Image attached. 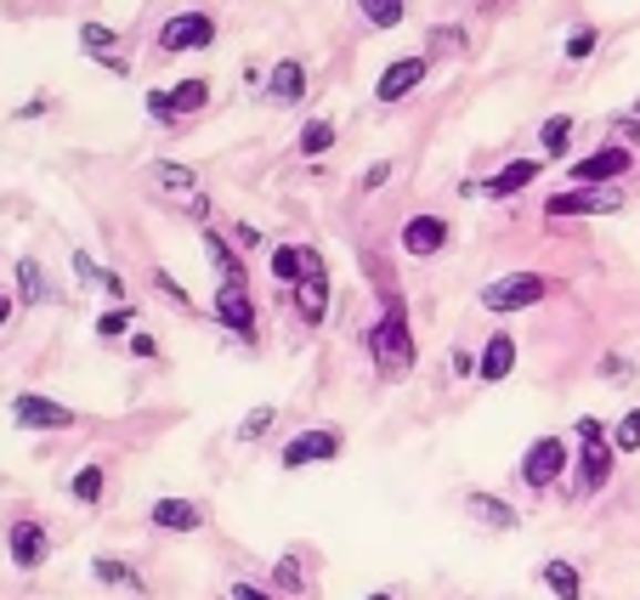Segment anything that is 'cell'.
<instances>
[{
	"instance_id": "1",
	"label": "cell",
	"mask_w": 640,
	"mask_h": 600,
	"mask_svg": "<svg viewBox=\"0 0 640 600\" xmlns=\"http://www.w3.org/2000/svg\"><path fill=\"white\" fill-rule=\"evenodd\" d=\"M578 493H601L607 482H612V459H618V447H612V436H607V425L596 420V414H578Z\"/></svg>"
},
{
	"instance_id": "2",
	"label": "cell",
	"mask_w": 640,
	"mask_h": 600,
	"mask_svg": "<svg viewBox=\"0 0 640 600\" xmlns=\"http://www.w3.org/2000/svg\"><path fill=\"white\" fill-rule=\"evenodd\" d=\"M363 345H369V358H374V369L380 374H391V380H398V374H409L414 369V334H409V318L398 312V307H391L369 334H363Z\"/></svg>"
},
{
	"instance_id": "3",
	"label": "cell",
	"mask_w": 640,
	"mask_h": 600,
	"mask_svg": "<svg viewBox=\"0 0 640 600\" xmlns=\"http://www.w3.org/2000/svg\"><path fill=\"white\" fill-rule=\"evenodd\" d=\"M550 294V278L545 272H505L494 283H482V307L487 312H527Z\"/></svg>"
},
{
	"instance_id": "4",
	"label": "cell",
	"mask_w": 640,
	"mask_h": 600,
	"mask_svg": "<svg viewBox=\"0 0 640 600\" xmlns=\"http://www.w3.org/2000/svg\"><path fill=\"white\" fill-rule=\"evenodd\" d=\"M561 470H567V442H561V436H538V442L527 447V459H522V482H527L533 493H545V487L561 482Z\"/></svg>"
},
{
	"instance_id": "5",
	"label": "cell",
	"mask_w": 640,
	"mask_h": 600,
	"mask_svg": "<svg viewBox=\"0 0 640 600\" xmlns=\"http://www.w3.org/2000/svg\"><path fill=\"white\" fill-rule=\"evenodd\" d=\"M629 170H634V154L618 142V147H601V154L578 159L567 176H572V187H612V182H623Z\"/></svg>"
},
{
	"instance_id": "6",
	"label": "cell",
	"mask_w": 640,
	"mask_h": 600,
	"mask_svg": "<svg viewBox=\"0 0 640 600\" xmlns=\"http://www.w3.org/2000/svg\"><path fill=\"white\" fill-rule=\"evenodd\" d=\"M545 210L550 216H612V210H623V193L618 187H567Z\"/></svg>"
},
{
	"instance_id": "7",
	"label": "cell",
	"mask_w": 640,
	"mask_h": 600,
	"mask_svg": "<svg viewBox=\"0 0 640 600\" xmlns=\"http://www.w3.org/2000/svg\"><path fill=\"white\" fill-rule=\"evenodd\" d=\"M329 459H340V431H301L278 454L283 470H307V465H329Z\"/></svg>"
},
{
	"instance_id": "8",
	"label": "cell",
	"mask_w": 640,
	"mask_h": 600,
	"mask_svg": "<svg viewBox=\"0 0 640 600\" xmlns=\"http://www.w3.org/2000/svg\"><path fill=\"white\" fill-rule=\"evenodd\" d=\"M12 420H18L23 431H69L80 414H74V408H63V403H52V396H34V391H23L18 403H12Z\"/></svg>"
},
{
	"instance_id": "9",
	"label": "cell",
	"mask_w": 640,
	"mask_h": 600,
	"mask_svg": "<svg viewBox=\"0 0 640 600\" xmlns=\"http://www.w3.org/2000/svg\"><path fill=\"white\" fill-rule=\"evenodd\" d=\"M216 323L238 340H256V300L250 289H233V283H216Z\"/></svg>"
},
{
	"instance_id": "10",
	"label": "cell",
	"mask_w": 640,
	"mask_h": 600,
	"mask_svg": "<svg viewBox=\"0 0 640 600\" xmlns=\"http://www.w3.org/2000/svg\"><path fill=\"white\" fill-rule=\"evenodd\" d=\"M210 40H216V23L205 12H182L159 29V52H205Z\"/></svg>"
},
{
	"instance_id": "11",
	"label": "cell",
	"mask_w": 640,
	"mask_h": 600,
	"mask_svg": "<svg viewBox=\"0 0 640 600\" xmlns=\"http://www.w3.org/2000/svg\"><path fill=\"white\" fill-rule=\"evenodd\" d=\"M448 238H454V227L442 216H409L403 221V249H409V256H442Z\"/></svg>"
},
{
	"instance_id": "12",
	"label": "cell",
	"mask_w": 640,
	"mask_h": 600,
	"mask_svg": "<svg viewBox=\"0 0 640 600\" xmlns=\"http://www.w3.org/2000/svg\"><path fill=\"white\" fill-rule=\"evenodd\" d=\"M199 238H205V256H210V267H216V283L250 289V272H244V256H238V244H227L216 227H205Z\"/></svg>"
},
{
	"instance_id": "13",
	"label": "cell",
	"mask_w": 640,
	"mask_h": 600,
	"mask_svg": "<svg viewBox=\"0 0 640 600\" xmlns=\"http://www.w3.org/2000/svg\"><path fill=\"white\" fill-rule=\"evenodd\" d=\"M425 69H431L425 58H398V63H391V69L374 80V96H380V103H403L409 91H420Z\"/></svg>"
},
{
	"instance_id": "14",
	"label": "cell",
	"mask_w": 640,
	"mask_h": 600,
	"mask_svg": "<svg viewBox=\"0 0 640 600\" xmlns=\"http://www.w3.org/2000/svg\"><path fill=\"white\" fill-rule=\"evenodd\" d=\"M147 521H154L159 532H199L205 510L193 505V498H154V505H147Z\"/></svg>"
},
{
	"instance_id": "15",
	"label": "cell",
	"mask_w": 640,
	"mask_h": 600,
	"mask_svg": "<svg viewBox=\"0 0 640 600\" xmlns=\"http://www.w3.org/2000/svg\"><path fill=\"white\" fill-rule=\"evenodd\" d=\"M7 544H12V561H18L23 572H34L45 556H52V538H45V527H40V521H29V516H23V521H12V538H7Z\"/></svg>"
},
{
	"instance_id": "16",
	"label": "cell",
	"mask_w": 640,
	"mask_h": 600,
	"mask_svg": "<svg viewBox=\"0 0 640 600\" xmlns=\"http://www.w3.org/2000/svg\"><path fill=\"white\" fill-rule=\"evenodd\" d=\"M318 267H323V256H318V249H307V244H278L272 249V278L289 283V289L301 283L307 272H318Z\"/></svg>"
},
{
	"instance_id": "17",
	"label": "cell",
	"mask_w": 640,
	"mask_h": 600,
	"mask_svg": "<svg viewBox=\"0 0 640 600\" xmlns=\"http://www.w3.org/2000/svg\"><path fill=\"white\" fill-rule=\"evenodd\" d=\"M295 312H301V323L329 318V267H318V272H307L301 283H295Z\"/></svg>"
},
{
	"instance_id": "18",
	"label": "cell",
	"mask_w": 640,
	"mask_h": 600,
	"mask_svg": "<svg viewBox=\"0 0 640 600\" xmlns=\"http://www.w3.org/2000/svg\"><path fill=\"white\" fill-rule=\"evenodd\" d=\"M267 96L278 108H295L307 96V69L295 63V58H283V63H272V74H267Z\"/></svg>"
},
{
	"instance_id": "19",
	"label": "cell",
	"mask_w": 640,
	"mask_h": 600,
	"mask_svg": "<svg viewBox=\"0 0 640 600\" xmlns=\"http://www.w3.org/2000/svg\"><path fill=\"white\" fill-rule=\"evenodd\" d=\"M476 374H482L487 385H499V380H510V374H516V340H510L505 329H499L494 340H487V352H482Z\"/></svg>"
},
{
	"instance_id": "20",
	"label": "cell",
	"mask_w": 640,
	"mask_h": 600,
	"mask_svg": "<svg viewBox=\"0 0 640 600\" xmlns=\"http://www.w3.org/2000/svg\"><path fill=\"white\" fill-rule=\"evenodd\" d=\"M465 516L482 521V527H499V532H510V527L522 521L505 498H494V493H465Z\"/></svg>"
},
{
	"instance_id": "21",
	"label": "cell",
	"mask_w": 640,
	"mask_h": 600,
	"mask_svg": "<svg viewBox=\"0 0 640 600\" xmlns=\"http://www.w3.org/2000/svg\"><path fill=\"white\" fill-rule=\"evenodd\" d=\"M538 170H545L538 159H510V165H505L494 182H482V193H487V198H516L527 182H538Z\"/></svg>"
},
{
	"instance_id": "22",
	"label": "cell",
	"mask_w": 640,
	"mask_h": 600,
	"mask_svg": "<svg viewBox=\"0 0 640 600\" xmlns=\"http://www.w3.org/2000/svg\"><path fill=\"white\" fill-rule=\"evenodd\" d=\"M538 583H545L556 600H584V578H578V567L561 561V556H550L545 567H538Z\"/></svg>"
},
{
	"instance_id": "23",
	"label": "cell",
	"mask_w": 640,
	"mask_h": 600,
	"mask_svg": "<svg viewBox=\"0 0 640 600\" xmlns=\"http://www.w3.org/2000/svg\"><path fill=\"white\" fill-rule=\"evenodd\" d=\"M147 182H154V187H165V193H176L182 205H187L193 193H199V176H193L187 165H176V159H154V165H147Z\"/></svg>"
},
{
	"instance_id": "24",
	"label": "cell",
	"mask_w": 640,
	"mask_h": 600,
	"mask_svg": "<svg viewBox=\"0 0 640 600\" xmlns=\"http://www.w3.org/2000/svg\"><path fill=\"white\" fill-rule=\"evenodd\" d=\"M165 96H171V114H176V120H182V114H199V108L210 103V80H182V85H171Z\"/></svg>"
},
{
	"instance_id": "25",
	"label": "cell",
	"mask_w": 640,
	"mask_h": 600,
	"mask_svg": "<svg viewBox=\"0 0 640 600\" xmlns=\"http://www.w3.org/2000/svg\"><path fill=\"white\" fill-rule=\"evenodd\" d=\"M103 487H109V470H103V465H80L74 482H69V493L80 498V505H96V498H103Z\"/></svg>"
},
{
	"instance_id": "26",
	"label": "cell",
	"mask_w": 640,
	"mask_h": 600,
	"mask_svg": "<svg viewBox=\"0 0 640 600\" xmlns=\"http://www.w3.org/2000/svg\"><path fill=\"white\" fill-rule=\"evenodd\" d=\"M295 147H301L307 159L329 154V147H334V120H307V125H301V142H295Z\"/></svg>"
},
{
	"instance_id": "27",
	"label": "cell",
	"mask_w": 640,
	"mask_h": 600,
	"mask_svg": "<svg viewBox=\"0 0 640 600\" xmlns=\"http://www.w3.org/2000/svg\"><path fill=\"white\" fill-rule=\"evenodd\" d=\"M567 136H572V114H550L545 131H538V142H545V159H561V154H567Z\"/></svg>"
},
{
	"instance_id": "28",
	"label": "cell",
	"mask_w": 640,
	"mask_h": 600,
	"mask_svg": "<svg viewBox=\"0 0 640 600\" xmlns=\"http://www.w3.org/2000/svg\"><path fill=\"white\" fill-rule=\"evenodd\" d=\"M358 7H363V18H369L374 29H398L403 12H409V0H358Z\"/></svg>"
},
{
	"instance_id": "29",
	"label": "cell",
	"mask_w": 640,
	"mask_h": 600,
	"mask_svg": "<svg viewBox=\"0 0 640 600\" xmlns=\"http://www.w3.org/2000/svg\"><path fill=\"white\" fill-rule=\"evenodd\" d=\"M18 294H23V307H40L45 300V272H40V261H18Z\"/></svg>"
},
{
	"instance_id": "30",
	"label": "cell",
	"mask_w": 640,
	"mask_h": 600,
	"mask_svg": "<svg viewBox=\"0 0 640 600\" xmlns=\"http://www.w3.org/2000/svg\"><path fill=\"white\" fill-rule=\"evenodd\" d=\"M91 572H96V583H114V589H136V594H142V578H136L125 561H109V556H103V561H91Z\"/></svg>"
},
{
	"instance_id": "31",
	"label": "cell",
	"mask_w": 640,
	"mask_h": 600,
	"mask_svg": "<svg viewBox=\"0 0 640 600\" xmlns=\"http://www.w3.org/2000/svg\"><path fill=\"white\" fill-rule=\"evenodd\" d=\"M80 45H85V58H96V63H103V58H114V29H103V23H85V29H80Z\"/></svg>"
},
{
	"instance_id": "32",
	"label": "cell",
	"mask_w": 640,
	"mask_h": 600,
	"mask_svg": "<svg viewBox=\"0 0 640 600\" xmlns=\"http://www.w3.org/2000/svg\"><path fill=\"white\" fill-rule=\"evenodd\" d=\"M131 323H136V307H109L103 318H96V334L120 340V334H131Z\"/></svg>"
},
{
	"instance_id": "33",
	"label": "cell",
	"mask_w": 640,
	"mask_h": 600,
	"mask_svg": "<svg viewBox=\"0 0 640 600\" xmlns=\"http://www.w3.org/2000/svg\"><path fill=\"white\" fill-rule=\"evenodd\" d=\"M612 447H618V454H640V408H629V414L618 420V431H612Z\"/></svg>"
},
{
	"instance_id": "34",
	"label": "cell",
	"mask_w": 640,
	"mask_h": 600,
	"mask_svg": "<svg viewBox=\"0 0 640 600\" xmlns=\"http://www.w3.org/2000/svg\"><path fill=\"white\" fill-rule=\"evenodd\" d=\"M147 278H154V289H159V294L171 300V307H182V312H193V294H187V289H182V283H176V278H171L165 267H154V272H147Z\"/></svg>"
},
{
	"instance_id": "35",
	"label": "cell",
	"mask_w": 640,
	"mask_h": 600,
	"mask_svg": "<svg viewBox=\"0 0 640 600\" xmlns=\"http://www.w3.org/2000/svg\"><path fill=\"white\" fill-rule=\"evenodd\" d=\"M272 420H278V408H272V403L250 408V414H244V425H238V442H256V436H261V431H267Z\"/></svg>"
},
{
	"instance_id": "36",
	"label": "cell",
	"mask_w": 640,
	"mask_h": 600,
	"mask_svg": "<svg viewBox=\"0 0 640 600\" xmlns=\"http://www.w3.org/2000/svg\"><path fill=\"white\" fill-rule=\"evenodd\" d=\"M596 40H601L596 29H572V40H567V63H584L589 52H596Z\"/></svg>"
},
{
	"instance_id": "37",
	"label": "cell",
	"mask_w": 640,
	"mask_h": 600,
	"mask_svg": "<svg viewBox=\"0 0 640 600\" xmlns=\"http://www.w3.org/2000/svg\"><path fill=\"white\" fill-rule=\"evenodd\" d=\"M385 182H391V159H374V165L363 170V182H358V187H363V193H380Z\"/></svg>"
},
{
	"instance_id": "38",
	"label": "cell",
	"mask_w": 640,
	"mask_h": 600,
	"mask_svg": "<svg viewBox=\"0 0 640 600\" xmlns=\"http://www.w3.org/2000/svg\"><path fill=\"white\" fill-rule=\"evenodd\" d=\"M272 578H278V583H283V589H301V556H283V561H278V572H272Z\"/></svg>"
},
{
	"instance_id": "39",
	"label": "cell",
	"mask_w": 640,
	"mask_h": 600,
	"mask_svg": "<svg viewBox=\"0 0 640 600\" xmlns=\"http://www.w3.org/2000/svg\"><path fill=\"white\" fill-rule=\"evenodd\" d=\"M74 272H80V283H103V272H109V267H96V261L85 256V249H74Z\"/></svg>"
},
{
	"instance_id": "40",
	"label": "cell",
	"mask_w": 640,
	"mask_h": 600,
	"mask_svg": "<svg viewBox=\"0 0 640 600\" xmlns=\"http://www.w3.org/2000/svg\"><path fill=\"white\" fill-rule=\"evenodd\" d=\"M465 34L460 29H431V52H460Z\"/></svg>"
},
{
	"instance_id": "41",
	"label": "cell",
	"mask_w": 640,
	"mask_h": 600,
	"mask_svg": "<svg viewBox=\"0 0 640 600\" xmlns=\"http://www.w3.org/2000/svg\"><path fill=\"white\" fill-rule=\"evenodd\" d=\"M147 114H154L159 125H176V114H171V96H165V91H147Z\"/></svg>"
},
{
	"instance_id": "42",
	"label": "cell",
	"mask_w": 640,
	"mask_h": 600,
	"mask_svg": "<svg viewBox=\"0 0 640 600\" xmlns=\"http://www.w3.org/2000/svg\"><path fill=\"white\" fill-rule=\"evenodd\" d=\"M227 600H278V594H267L261 583H233V589H227Z\"/></svg>"
},
{
	"instance_id": "43",
	"label": "cell",
	"mask_w": 640,
	"mask_h": 600,
	"mask_svg": "<svg viewBox=\"0 0 640 600\" xmlns=\"http://www.w3.org/2000/svg\"><path fill=\"white\" fill-rule=\"evenodd\" d=\"M448 369H454V380H471V374H476V358H471V352H448Z\"/></svg>"
},
{
	"instance_id": "44",
	"label": "cell",
	"mask_w": 640,
	"mask_h": 600,
	"mask_svg": "<svg viewBox=\"0 0 640 600\" xmlns=\"http://www.w3.org/2000/svg\"><path fill=\"white\" fill-rule=\"evenodd\" d=\"M601 380H607V385H623V380H629V363H623V358H607V363H601Z\"/></svg>"
},
{
	"instance_id": "45",
	"label": "cell",
	"mask_w": 640,
	"mask_h": 600,
	"mask_svg": "<svg viewBox=\"0 0 640 600\" xmlns=\"http://www.w3.org/2000/svg\"><path fill=\"white\" fill-rule=\"evenodd\" d=\"M233 244H238V249H256V244H261V232H256L250 221H238V227H233Z\"/></svg>"
},
{
	"instance_id": "46",
	"label": "cell",
	"mask_w": 640,
	"mask_h": 600,
	"mask_svg": "<svg viewBox=\"0 0 640 600\" xmlns=\"http://www.w3.org/2000/svg\"><path fill=\"white\" fill-rule=\"evenodd\" d=\"M131 352L136 358H159V340L154 334H131Z\"/></svg>"
},
{
	"instance_id": "47",
	"label": "cell",
	"mask_w": 640,
	"mask_h": 600,
	"mask_svg": "<svg viewBox=\"0 0 640 600\" xmlns=\"http://www.w3.org/2000/svg\"><path fill=\"white\" fill-rule=\"evenodd\" d=\"M612 131H618V136H623V142H640V114H634V120H618V125H612Z\"/></svg>"
},
{
	"instance_id": "48",
	"label": "cell",
	"mask_w": 640,
	"mask_h": 600,
	"mask_svg": "<svg viewBox=\"0 0 640 600\" xmlns=\"http://www.w3.org/2000/svg\"><path fill=\"white\" fill-rule=\"evenodd\" d=\"M12 323V294H0V329Z\"/></svg>"
},
{
	"instance_id": "49",
	"label": "cell",
	"mask_w": 640,
	"mask_h": 600,
	"mask_svg": "<svg viewBox=\"0 0 640 600\" xmlns=\"http://www.w3.org/2000/svg\"><path fill=\"white\" fill-rule=\"evenodd\" d=\"M363 600H398V594H391V589H380V594H363Z\"/></svg>"
}]
</instances>
